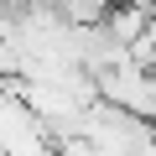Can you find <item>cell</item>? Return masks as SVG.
I'll list each match as a JSON object with an SVG mask.
<instances>
[{"label":"cell","mask_w":156,"mask_h":156,"mask_svg":"<svg viewBox=\"0 0 156 156\" xmlns=\"http://www.w3.org/2000/svg\"><path fill=\"white\" fill-rule=\"evenodd\" d=\"M78 135L99 156H151L156 151V125L140 120V115H125V109H115L104 99L78 120Z\"/></svg>","instance_id":"obj_1"},{"label":"cell","mask_w":156,"mask_h":156,"mask_svg":"<svg viewBox=\"0 0 156 156\" xmlns=\"http://www.w3.org/2000/svg\"><path fill=\"white\" fill-rule=\"evenodd\" d=\"M99 99L125 109V115H140V120H156V73L135 68V62H120L109 73H99Z\"/></svg>","instance_id":"obj_2"},{"label":"cell","mask_w":156,"mask_h":156,"mask_svg":"<svg viewBox=\"0 0 156 156\" xmlns=\"http://www.w3.org/2000/svg\"><path fill=\"white\" fill-rule=\"evenodd\" d=\"M156 26V16H151V0H115V11H109V21H104V31L130 52L146 31Z\"/></svg>","instance_id":"obj_3"},{"label":"cell","mask_w":156,"mask_h":156,"mask_svg":"<svg viewBox=\"0 0 156 156\" xmlns=\"http://www.w3.org/2000/svg\"><path fill=\"white\" fill-rule=\"evenodd\" d=\"M109 11H115V0H62L57 16H62L68 26H104Z\"/></svg>","instance_id":"obj_4"}]
</instances>
